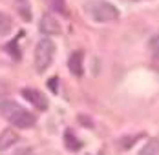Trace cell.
Listing matches in <instances>:
<instances>
[{
    "instance_id": "5b68a950",
    "label": "cell",
    "mask_w": 159,
    "mask_h": 155,
    "mask_svg": "<svg viewBox=\"0 0 159 155\" xmlns=\"http://www.w3.org/2000/svg\"><path fill=\"white\" fill-rule=\"evenodd\" d=\"M39 28H40V31H42L44 35H59V33H61V24H59V20L51 15L42 16Z\"/></svg>"
},
{
    "instance_id": "8fae6325",
    "label": "cell",
    "mask_w": 159,
    "mask_h": 155,
    "mask_svg": "<svg viewBox=\"0 0 159 155\" xmlns=\"http://www.w3.org/2000/svg\"><path fill=\"white\" fill-rule=\"evenodd\" d=\"M150 49H152V62H154V68L159 69V35L152 38L150 42Z\"/></svg>"
},
{
    "instance_id": "9c48e42d",
    "label": "cell",
    "mask_w": 159,
    "mask_h": 155,
    "mask_svg": "<svg viewBox=\"0 0 159 155\" xmlns=\"http://www.w3.org/2000/svg\"><path fill=\"white\" fill-rule=\"evenodd\" d=\"M139 155H159V139H150L141 148Z\"/></svg>"
},
{
    "instance_id": "52a82bcc",
    "label": "cell",
    "mask_w": 159,
    "mask_h": 155,
    "mask_svg": "<svg viewBox=\"0 0 159 155\" xmlns=\"http://www.w3.org/2000/svg\"><path fill=\"white\" fill-rule=\"evenodd\" d=\"M82 59H84V53L82 51H73L68 59V68L70 71L75 75V77H80L82 75Z\"/></svg>"
},
{
    "instance_id": "7c38bea8",
    "label": "cell",
    "mask_w": 159,
    "mask_h": 155,
    "mask_svg": "<svg viewBox=\"0 0 159 155\" xmlns=\"http://www.w3.org/2000/svg\"><path fill=\"white\" fill-rule=\"evenodd\" d=\"M13 28V22H11V18L7 15H4V13H0V37H4V35H7L9 31Z\"/></svg>"
},
{
    "instance_id": "3957f363",
    "label": "cell",
    "mask_w": 159,
    "mask_h": 155,
    "mask_svg": "<svg viewBox=\"0 0 159 155\" xmlns=\"http://www.w3.org/2000/svg\"><path fill=\"white\" fill-rule=\"evenodd\" d=\"M53 57H55V44L49 38H42L35 47V69L39 73H44L51 66Z\"/></svg>"
},
{
    "instance_id": "8992f818",
    "label": "cell",
    "mask_w": 159,
    "mask_h": 155,
    "mask_svg": "<svg viewBox=\"0 0 159 155\" xmlns=\"http://www.w3.org/2000/svg\"><path fill=\"white\" fill-rule=\"evenodd\" d=\"M16 142H18V133L13 131L11 128H6V130L0 131V152L11 148V146L16 144Z\"/></svg>"
},
{
    "instance_id": "277c9868",
    "label": "cell",
    "mask_w": 159,
    "mask_h": 155,
    "mask_svg": "<svg viewBox=\"0 0 159 155\" xmlns=\"http://www.w3.org/2000/svg\"><path fill=\"white\" fill-rule=\"evenodd\" d=\"M22 97H24L28 102H31L37 109H42V111H44V109L48 108V99L39 91V90H35V88H26V90H22Z\"/></svg>"
},
{
    "instance_id": "4fadbf2b",
    "label": "cell",
    "mask_w": 159,
    "mask_h": 155,
    "mask_svg": "<svg viewBox=\"0 0 159 155\" xmlns=\"http://www.w3.org/2000/svg\"><path fill=\"white\" fill-rule=\"evenodd\" d=\"M49 6H51L55 11L66 13V7H64V0H49Z\"/></svg>"
},
{
    "instance_id": "7a4b0ae2",
    "label": "cell",
    "mask_w": 159,
    "mask_h": 155,
    "mask_svg": "<svg viewBox=\"0 0 159 155\" xmlns=\"http://www.w3.org/2000/svg\"><path fill=\"white\" fill-rule=\"evenodd\" d=\"M86 11L97 22H111L119 18V9L106 0H92L86 4Z\"/></svg>"
},
{
    "instance_id": "ba28073f",
    "label": "cell",
    "mask_w": 159,
    "mask_h": 155,
    "mask_svg": "<svg viewBox=\"0 0 159 155\" xmlns=\"http://www.w3.org/2000/svg\"><path fill=\"white\" fill-rule=\"evenodd\" d=\"M13 2H15V7L18 9L20 16L30 22V20H31V7H30V2H28V0H13Z\"/></svg>"
},
{
    "instance_id": "5bb4252c",
    "label": "cell",
    "mask_w": 159,
    "mask_h": 155,
    "mask_svg": "<svg viewBox=\"0 0 159 155\" xmlns=\"http://www.w3.org/2000/svg\"><path fill=\"white\" fill-rule=\"evenodd\" d=\"M57 84H59V78H57V77L49 78V80H48V86H49V90H51L53 93H57V90H59V88H57Z\"/></svg>"
},
{
    "instance_id": "30bf717a",
    "label": "cell",
    "mask_w": 159,
    "mask_h": 155,
    "mask_svg": "<svg viewBox=\"0 0 159 155\" xmlns=\"http://www.w3.org/2000/svg\"><path fill=\"white\" fill-rule=\"evenodd\" d=\"M64 140H66V146H68V150H71V152H77L80 150V140L73 135V131H70V130H66V133H64Z\"/></svg>"
},
{
    "instance_id": "6da1fadb",
    "label": "cell",
    "mask_w": 159,
    "mask_h": 155,
    "mask_svg": "<svg viewBox=\"0 0 159 155\" xmlns=\"http://www.w3.org/2000/svg\"><path fill=\"white\" fill-rule=\"evenodd\" d=\"M0 117H4L16 128L35 126V115L22 106H18L15 100H0Z\"/></svg>"
},
{
    "instance_id": "9a60e30c",
    "label": "cell",
    "mask_w": 159,
    "mask_h": 155,
    "mask_svg": "<svg viewBox=\"0 0 159 155\" xmlns=\"http://www.w3.org/2000/svg\"><path fill=\"white\" fill-rule=\"evenodd\" d=\"M18 155H33V153H31V152H20Z\"/></svg>"
}]
</instances>
